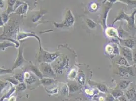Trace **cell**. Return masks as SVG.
Here are the masks:
<instances>
[{"mask_svg":"<svg viewBox=\"0 0 136 101\" xmlns=\"http://www.w3.org/2000/svg\"><path fill=\"white\" fill-rule=\"evenodd\" d=\"M77 76V70L75 68H73L70 71L69 75V77L71 78V79H74Z\"/></svg>","mask_w":136,"mask_h":101,"instance_id":"12","label":"cell"},{"mask_svg":"<svg viewBox=\"0 0 136 101\" xmlns=\"http://www.w3.org/2000/svg\"><path fill=\"white\" fill-rule=\"evenodd\" d=\"M90 7H91V9L95 10H96V9H97V7H98V5L96 3H92V4H91Z\"/></svg>","mask_w":136,"mask_h":101,"instance_id":"18","label":"cell"},{"mask_svg":"<svg viewBox=\"0 0 136 101\" xmlns=\"http://www.w3.org/2000/svg\"><path fill=\"white\" fill-rule=\"evenodd\" d=\"M99 100L100 101H104V97H99Z\"/></svg>","mask_w":136,"mask_h":101,"instance_id":"22","label":"cell"},{"mask_svg":"<svg viewBox=\"0 0 136 101\" xmlns=\"http://www.w3.org/2000/svg\"></svg>","mask_w":136,"mask_h":101,"instance_id":"23","label":"cell"},{"mask_svg":"<svg viewBox=\"0 0 136 101\" xmlns=\"http://www.w3.org/2000/svg\"><path fill=\"white\" fill-rule=\"evenodd\" d=\"M132 81H128V80H121L119 83V86L121 89H126V88L128 87L129 84H130V83H132Z\"/></svg>","mask_w":136,"mask_h":101,"instance_id":"8","label":"cell"},{"mask_svg":"<svg viewBox=\"0 0 136 101\" xmlns=\"http://www.w3.org/2000/svg\"><path fill=\"white\" fill-rule=\"evenodd\" d=\"M79 89V87L76 84H72L70 86V90L71 92H74L78 90Z\"/></svg>","mask_w":136,"mask_h":101,"instance_id":"14","label":"cell"},{"mask_svg":"<svg viewBox=\"0 0 136 101\" xmlns=\"http://www.w3.org/2000/svg\"><path fill=\"white\" fill-rule=\"evenodd\" d=\"M123 41V43L124 46L126 47L129 49H133L135 47V45L136 44V41L134 39H126V40H122Z\"/></svg>","mask_w":136,"mask_h":101,"instance_id":"5","label":"cell"},{"mask_svg":"<svg viewBox=\"0 0 136 101\" xmlns=\"http://www.w3.org/2000/svg\"><path fill=\"white\" fill-rule=\"evenodd\" d=\"M126 96L129 101H136V90L134 87H131L125 93Z\"/></svg>","mask_w":136,"mask_h":101,"instance_id":"4","label":"cell"},{"mask_svg":"<svg viewBox=\"0 0 136 101\" xmlns=\"http://www.w3.org/2000/svg\"><path fill=\"white\" fill-rule=\"evenodd\" d=\"M97 87L103 93H107L108 91V90L106 86L103 84H97Z\"/></svg>","mask_w":136,"mask_h":101,"instance_id":"11","label":"cell"},{"mask_svg":"<svg viewBox=\"0 0 136 101\" xmlns=\"http://www.w3.org/2000/svg\"><path fill=\"white\" fill-rule=\"evenodd\" d=\"M78 79L79 82L80 83H82V84H83L84 83V82L85 81V77L83 75H82V74H80V75L79 76V77L78 78Z\"/></svg>","mask_w":136,"mask_h":101,"instance_id":"16","label":"cell"},{"mask_svg":"<svg viewBox=\"0 0 136 101\" xmlns=\"http://www.w3.org/2000/svg\"><path fill=\"white\" fill-rule=\"evenodd\" d=\"M106 52L109 55H111L113 53V47L110 45H107L105 48Z\"/></svg>","mask_w":136,"mask_h":101,"instance_id":"13","label":"cell"},{"mask_svg":"<svg viewBox=\"0 0 136 101\" xmlns=\"http://www.w3.org/2000/svg\"><path fill=\"white\" fill-rule=\"evenodd\" d=\"M106 101H114V97H113V96L109 94L108 96L107 97L106 99Z\"/></svg>","mask_w":136,"mask_h":101,"instance_id":"17","label":"cell"},{"mask_svg":"<svg viewBox=\"0 0 136 101\" xmlns=\"http://www.w3.org/2000/svg\"><path fill=\"white\" fill-rule=\"evenodd\" d=\"M136 13V10L133 13H132L131 16H128V15H126L125 13H124L123 11L120 14L118 17L116 18V19L114 21V23H115V22L117 21H118L120 20H122L124 19L128 21V25H129V27L134 28L135 27V19H134V17H135V14Z\"/></svg>","mask_w":136,"mask_h":101,"instance_id":"1","label":"cell"},{"mask_svg":"<svg viewBox=\"0 0 136 101\" xmlns=\"http://www.w3.org/2000/svg\"><path fill=\"white\" fill-rule=\"evenodd\" d=\"M119 100L120 101H128V100H127V99H126L125 97L123 96H121V97H119Z\"/></svg>","mask_w":136,"mask_h":101,"instance_id":"21","label":"cell"},{"mask_svg":"<svg viewBox=\"0 0 136 101\" xmlns=\"http://www.w3.org/2000/svg\"><path fill=\"white\" fill-rule=\"evenodd\" d=\"M105 33L106 35L110 37H116L118 35L117 31L113 27H108L106 29Z\"/></svg>","mask_w":136,"mask_h":101,"instance_id":"6","label":"cell"},{"mask_svg":"<svg viewBox=\"0 0 136 101\" xmlns=\"http://www.w3.org/2000/svg\"><path fill=\"white\" fill-rule=\"evenodd\" d=\"M86 22L88 26L91 28V29H93V28H95L97 27L96 23L93 20L90 19H87Z\"/></svg>","mask_w":136,"mask_h":101,"instance_id":"9","label":"cell"},{"mask_svg":"<svg viewBox=\"0 0 136 101\" xmlns=\"http://www.w3.org/2000/svg\"><path fill=\"white\" fill-rule=\"evenodd\" d=\"M120 53L123 57L127 60L128 62H132L133 61L132 53L131 49L125 47H121Z\"/></svg>","mask_w":136,"mask_h":101,"instance_id":"3","label":"cell"},{"mask_svg":"<svg viewBox=\"0 0 136 101\" xmlns=\"http://www.w3.org/2000/svg\"><path fill=\"white\" fill-rule=\"evenodd\" d=\"M112 96L114 97L119 98V97L123 96V93L120 90H114L112 92Z\"/></svg>","mask_w":136,"mask_h":101,"instance_id":"10","label":"cell"},{"mask_svg":"<svg viewBox=\"0 0 136 101\" xmlns=\"http://www.w3.org/2000/svg\"><path fill=\"white\" fill-rule=\"evenodd\" d=\"M132 57H133V61L136 64V51H134L132 54Z\"/></svg>","mask_w":136,"mask_h":101,"instance_id":"20","label":"cell"},{"mask_svg":"<svg viewBox=\"0 0 136 101\" xmlns=\"http://www.w3.org/2000/svg\"><path fill=\"white\" fill-rule=\"evenodd\" d=\"M85 93H86L87 94H89V95H91V94H93V91L90 90L89 89H86L85 90Z\"/></svg>","mask_w":136,"mask_h":101,"instance_id":"19","label":"cell"},{"mask_svg":"<svg viewBox=\"0 0 136 101\" xmlns=\"http://www.w3.org/2000/svg\"><path fill=\"white\" fill-rule=\"evenodd\" d=\"M116 63L120 66L130 67V65L129 64L128 62L127 61V60L123 57H121L118 60L116 61Z\"/></svg>","mask_w":136,"mask_h":101,"instance_id":"7","label":"cell"},{"mask_svg":"<svg viewBox=\"0 0 136 101\" xmlns=\"http://www.w3.org/2000/svg\"><path fill=\"white\" fill-rule=\"evenodd\" d=\"M112 46L113 47V53L115 54H119V50L117 45L116 44H114V45H113Z\"/></svg>","mask_w":136,"mask_h":101,"instance_id":"15","label":"cell"},{"mask_svg":"<svg viewBox=\"0 0 136 101\" xmlns=\"http://www.w3.org/2000/svg\"><path fill=\"white\" fill-rule=\"evenodd\" d=\"M118 74L124 77H131L134 76L132 69L130 67L124 66H119L118 67Z\"/></svg>","mask_w":136,"mask_h":101,"instance_id":"2","label":"cell"}]
</instances>
